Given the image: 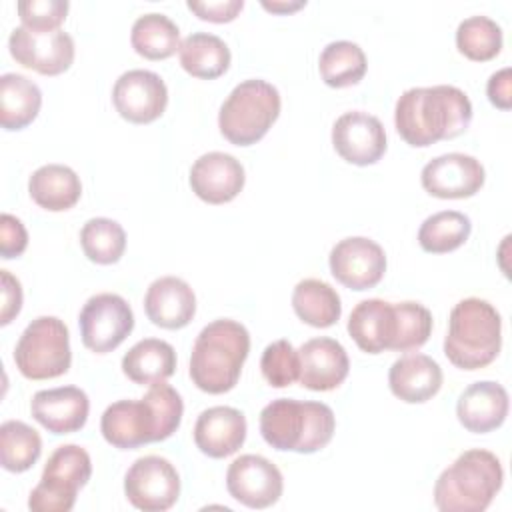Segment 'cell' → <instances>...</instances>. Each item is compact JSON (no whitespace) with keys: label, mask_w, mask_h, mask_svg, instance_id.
<instances>
[{"label":"cell","mask_w":512,"mask_h":512,"mask_svg":"<svg viewBox=\"0 0 512 512\" xmlns=\"http://www.w3.org/2000/svg\"><path fill=\"white\" fill-rule=\"evenodd\" d=\"M472 122V102L456 86L438 84L408 88L396 102L394 124L402 140L426 148L466 132Z\"/></svg>","instance_id":"6da1fadb"},{"label":"cell","mask_w":512,"mask_h":512,"mask_svg":"<svg viewBox=\"0 0 512 512\" xmlns=\"http://www.w3.org/2000/svg\"><path fill=\"white\" fill-rule=\"evenodd\" d=\"M250 352L248 330L230 318L210 322L200 330L190 354V378L208 394L232 390Z\"/></svg>","instance_id":"7a4b0ae2"},{"label":"cell","mask_w":512,"mask_h":512,"mask_svg":"<svg viewBox=\"0 0 512 512\" xmlns=\"http://www.w3.org/2000/svg\"><path fill=\"white\" fill-rule=\"evenodd\" d=\"M336 418L328 404L276 398L260 412V434L276 450L312 454L334 436Z\"/></svg>","instance_id":"3957f363"},{"label":"cell","mask_w":512,"mask_h":512,"mask_svg":"<svg viewBox=\"0 0 512 512\" xmlns=\"http://www.w3.org/2000/svg\"><path fill=\"white\" fill-rule=\"evenodd\" d=\"M504 470L496 454L472 448L442 470L434 484V504L442 512H482L502 488Z\"/></svg>","instance_id":"277c9868"},{"label":"cell","mask_w":512,"mask_h":512,"mask_svg":"<svg viewBox=\"0 0 512 512\" xmlns=\"http://www.w3.org/2000/svg\"><path fill=\"white\" fill-rule=\"evenodd\" d=\"M500 346L502 320L488 300L464 298L452 308L444 338V354L456 368H484L496 360Z\"/></svg>","instance_id":"5b68a950"},{"label":"cell","mask_w":512,"mask_h":512,"mask_svg":"<svg viewBox=\"0 0 512 512\" xmlns=\"http://www.w3.org/2000/svg\"><path fill=\"white\" fill-rule=\"evenodd\" d=\"M280 92L266 80L250 78L234 86L218 112V128L234 146H250L266 136L280 114Z\"/></svg>","instance_id":"8992f818"},{"label":"cell","mask_w":512,"mask_h":512,"mask_svg":"<svg viewBox=\"0 0 512 512\" xmlns=\"http://www.w3.org/2000/svg\"><path fill=\"white\" fill-rule=\"evenodd\" d=\"M14 362L28 380H48L66 374L72 362L66 324L56 316L32 320L16 342Z\"/></svg>","instance_id":"52a82bcc"},{"label":"cell","mask_w":512,"mask_h":512,"mask_svg":"<svg viewBox=\"0 0 512 512\" xmlns=\"http://www.w3.org/2000/svg\"><path fill=\"white\" fill-rule=\"evenodd\" d=\"M92 476L90 454L78 444L58 446L44 470L38 486L30 492L28 508L34 512H68L76 494Z\"/></svg>","instance_id":"ba28073f"},{"label":"cell","mask_w":512,"mask_h":512,"mask_svg":"<svg viewBox=\"0 0 512 512\" xmlns=\"http://www.w3.org/2000/svg\"><path fill=\"white\" fill-rule=\"evenodd\" d=\"M78 324L82 344L96 354H106L130 336L134 328V314L122 296L102 292L86 300L80 310Z\"/></svg>","instance_id":"9c48e42d"},{"label":"cell","mask_w":512,"mask_h":512,"mask_svg":"<svg viewBox=\"0 0 512 512\" xmlns=\"http://www.w3.org/2000/svg\"><path fill=\"white\" fill-rule=\"evenodd\" d=\"M124 494L138 510L164 512L180 496V476L170 460L154 454L142 456L124 476Z\"/></svg>","instance_id":"30bf717a"},{"label":"cell","mask_w":512,"mask_h":512,"mask_svg":"<svg viewBox=\"0 0 512 512\" xmlns=\"http://www.w3.org/2000/svg\"><path fill=\"white\" fill-rule=\"evenodd\" d=\"M12 58L44 76L66 72L74 62V40L64 30H32L18 26L8 38Z\"/></svg>","instance_id":"8fae6325"},{"label":"cell","mask_w":512,"mask_h":512,"mask_svg":"<svg viewBox=\"0 0 512 512\" xmlns=\"http://www.w3.org/2000/svg\"><path fill=\"white\" fill-rule=\"evenodd\" d=\"M226 488L240 504L262 510L280 500L284 480L278 466L268 458L242 454L228 466Z\"/></svg>","instance_id":"7c38bea8"},{"label":"cell","mask_w":512,"mask_h":512,"mask_svg":"<svg viewBox=\"0 0 512 512\" xmlns=\"http://www.w3.org/2000/svg\"><path fill=\"white\" fill-rule=\"evenodd\" d=\"M112 102L124 120L150 124L164 114L168 88L156 72L136 68L120 74L112 88Z\"/></svg>","instance_id":"4fadbf2b"},{"label":"cell","mask_w":512,"mask_h":512,"mask_svg":"<svg viewBox=\"0 0 512 512\" xmlns=\"http://www.w3.org/2000/svg\"><path fill=\"white\" fill-rule=\"evenodd\" d=\"M332 276L352 290L374 288L386 272V254L382 246L364 236H350L340 240L330 250Z\"/></svg>","instance_id":"5bb4252c"},{"label":"cell","mask_w":512,"mask_h":512,"mask_svg":"<svg viewBox=\"0 0 512 512\" xmlns=\"http://www.w3.org/2000/svg\"><path fill=\"white\" fill-rule=\"evenodd\" d=\"M486 172L480 160L462 152L432 158L420 174L422 188L436 198H470L484 184Z\"/></svg>","instance_id":"9a60e30c"},{"label":"cell","mask_w":512,"mask_h":512,"mask_svg":"<svg viewBox=\"0 0 512 512\" xmlns=\"http://www.w3.org/2000/svg\"><path fill=\"white\" fill-rule=\"evenodd\" d=\"M332 144L338 156L356 166L378 162L386 152L382 122L362 110L344 112L332 126Z\"/></svg>","instance_id":"2e32d148"},{"label":"cell","mask_w":512,"mask_h":512,"mask_svg":"<svg viewBox=\"0 0 512 512\" xmlns=\"http://www.w3.org/2000/svg\"><path fill=\"white\" fill-rule=\"evenodd\" d=\"M100 430L104 440L120 450H134L142 444L160 442L156 414L144 398L110 404L100 418Z\"/></svg>","instance_id":"e0dca14e"},{"label":"cell","mask_w":512,"mask_h":512,"mask_svg":"<svg viewBox=\"0 0 512 512\" xmlns=\"http://www.w3.org/2000/svg\"><path fill=\"white\" fill-rule=\"evenodd\" d=\"M244 168L240 160L226 152L202 154L190 168L192 192L208 204L234 200L244 188Z\"/></svg>","instance_id":"ac0fdd59"},{"label":"cell","mask_w":512,"mask_h":512,"mask_svg":"<svg viewBox=\"0 0 512 512\" xmlns=\"http://www.w3.org/2000/svg\"><path fill=\"white\" fill-rule=\"evenodd\" d=\"M300 356V384L314 392H328L338 388L350 370V360L344 346L328 336L312 338L298 350Z\"/></svg>","instance_id":"d6986e66"},{"label":"cell","mask_w":512,"mask_h":512,"mask_svg":"<svg viewBox=\"0 0 512 512\" xmlns=\"http://www.w3.org/2000/svg\"><path fill=\"white\" fill-rule=\"evenodd\" d=\"M32 418L52 434H72L80 430L90 412V400L78 386L40 390L30 402Z\"/></svg>","instance_id":"ffe728a7"},{"label":"cell","mask_w":512,"mask_h":512,"mask_svg":"<svg viewBox=\"0 0 512 512\" xmlns=\"http://www.w3.org/2000/svg\"><path fill=\"white\" fill-rule=\"evenodd\" d=\"M144 310L152 324L178 330L190 324L196 314V296L188 282L176 276L154 280L144 296Z\"/></svg>","instance_id":"44dd1931"},{"label":"cell","mask_w":512,"mask_h":512,"mask_svg":"<svg viewBox=\"0 0 512 512\" xmlns=\"http://www.w3.org/2000/svg\"><path fill=\"white\" fill-rule=\"evenodd\" d=\"M508 392L502 384L482 380L470 384L458 398L456 416L460 424L474 434H486L500 428L508 416Z\"/></svg>","instance_id":"7402d4cb"},{"label":"cell","mask_w":512,"mask_h":512,"mask_svg":"<svg viewBox=\"0 0 512 512\" xmlns=\"http://www.w3.org/2000/svg\"><path fill=\"white\" fill-rule=\"evenodd\" d=\"M246 418L232 406H212L194 424V442L210 458H226L246 440Z\"/></svg>","instance_id":"603a6c76"},{"label":"cell","mask_w":512,"mask_h":512,"mask_svg":"<svg viewBox=\"0 0 512 512\" xmlns=\"http://www.w3.org/2000/svg\"><path fill=\"white\" fill-rule=\"evenodd\" d=\"M348 332L356 346L368 354L390 350L396 336L394 304L380 298L358 302L350 312Z\"/></svg>","instance_id":"cb8c5ba5"},{"label":"cell","mask_w":512,"mask_h":512,"mask_svg":"<svg viewBox=\"0 0 512 512\" xmlns=\"http://www.w3.org/2000/svg\"><path fill=\"white\" fill-rule=\"evenodd\" d=\"M388 384L392 394L402 402L422 404L438 394L442 386V368L426 354H406L390 366Z\"/></svg>","instance_id":"d4e9b609"},{"label":"cell","mask_w":512,"mask_h":512,"mask_svg":"<svg viewBox=\"0 0 512 512\" xmlns=\"http://www.w3.org/2000/svg\"><path fill=\"white\" fill-rule=\"evenodd\" d=\"M28 192L40 208L62 212L80 200L82 184L70 166L46 164L32 172L28 180Z\"/></svg>","instance_id":"484cf974"},{"label":"cell","mask_w":512,"mask_h":512,"mask_svg":"<svg viewBox=\"0 0 512 512\" xmlns=\"http://www.w3.org/2000/svg\"><path fill=\"white\" fill-rule=\"evenodd\" d=\"M176 370L174 348L158 338L136 342L122 358V372L136 384H156L170 378Z\"/></svg>","instance_id":"4316f807"},{"label":"cell","mask_w":512,"mask_h":512,"mask_svg":"<svg viewBox=\"0 0 512 512\" xmlns=\"http://www.w3.org/2000/svg\"><path fill=\"white\" fill-rule=\"evenodd\" d=\"M42 92L26 76L8 72L0 78V122L4 130L26 128L40 112Z\"/></svg>","instance_id":"83f0119b"},{"label":"cell","mask_w":512,"mask_h":512,"mask_svg":"<svg viewBox=\"0 0 512 512\" xmlns=\"http://www.w3.org/2000/svg\"><path fill=\"white\" fill-rule=\"evenodd\" d=\"M182 68L202 80H214L222 76L230 66V48L226 42L208 32H194L180 42L178 48Z\"/></svg>","instance_id":"f1b7e54d"},{"label":"cell","mask_w":512,"mask_h":512,"mask_svg":"<svg viewBox=\"0 0 512 512\" xmlns=\"http://www.w3.org/2000/svg\"><path fill=\"white\" fill-rule=\"evenodd\" d=\"M292 308L302 322L314 328H328L336 324L342 314L338 292L318 278H306L294 286Z\"/></svg>","instance_id":"f546056e"},{"label":"cell","mask_w":512,"mask_h":512,"mask_svg":"<svg viewBox=\"0 0 512 512\" xmlns=\"http://www.w3.org/2000/svg\"><path fill=\"white\" fill-rule=\"evenodd\" d=\"M366 54L350 40H336L324 46L318 58V70L324 84L332 88H346L358 84L366 74Z\"/></svg>","instance_id":"4dcf8cb0"},{"label":"cell","mask_w":512,"mask_h":512,"mask_svg":"<svg viewBox=\"0 0 512 512\" xmlns=\"http://www.w3.org/2000/svg\"><path fill=\"white\" fill-rule=\"evenodd\" d=\"M130 42L140 56L148 60H164L180 48V30L166 14L150 12L136 18Z\"/></svg>","instance_id":"1f68e13d"},{"label":"cell","mask_w":512,"mask_h":512,"mask_svg":"<svg viewBox=\"0 0 512 512\" xmlns=\"http://www.w3.org/2000/svg\"><path fill=\"white\" fill-rule=\"evenodd\" d=\"M472 232V222L458 210H442L428 216L418 230V244L424 252L446 254L460 248Z\"/></svg>","instance_id":"d6a6232c"},{"label":"cell","mask_w":512,"mask_h":512,"mask_svg":"<svg viewBox=\"0 0 512 512\" xmlns=\"http://www.w3.org/2000/svg\"><path fill=\"white\" fill-rule=\"evenodd\" d=\"M42 452L40 434L22 420H6L0 426V462L8 472L30 470Z\"/></svg>","instance_id":"836d02e7"},{"label":"cell","mask_w":512,"mask_h":512,"mask_svg":"<svg viewBox=\"0 0 512 512\" xmlns=\"http://www.w3.org/2000/svg\"><path fill=\"white\" fill-rule=\"evenodd\" d=\"M80 246L88 260L96 264H114L126 248L124 228L110 218H90L80 230Z\"/></svg>","instance_id":"e575fe53"},{"label":"cell","mask_w":512,"mask_h":512,"mask_svg":"<svg viewBox=\"0 0 512 512\" xmlns=\"http://www.w3.org/2000/svg\"><path fill=\"white\" fill-rule=\"evenodd\" d=\"M456 46L474 62H486L502 50V28L488 16H470L458 24Z\"/></svg>","instance_id":"d590c367"},{"label":"cell","mask_w":512,"mask_h":512,"mask_svg":"<svg viewBox=\"0 0 512 512\" xmlns=\"http://www.w3.org/2000/svg\"><path fill=\"white\" fill-rule=\"evenodd\" d=\"M396 336L390 350L408 352L424 346L432 334V314L420 302H396Z\"/></svg>","instance_id":"8d00e7d4"},{"label":"cell","mask_w":512,"mask_h":512,"mask_svg":"<svg viewBox=\"0 0 512 512\" xmlns=\"http://www.w3.org/2000/svg\"><path fill=\"white\" fill-rule=\"evenodd\" d=\"M264 380L274 388H286L300 378V356L288 340L268 344L260 358Z\"/></svg>","instance_id":"74e56055"},{"label":"cell","mask_w":512,"mask_h":512,"mask_svg":"<svg viewBox=\"0 0 512 512\" xmlns=\"http://www.w3.org/2000/svg\"><path fill=\"white\" fill-rule=\"evenodd\" d=\"M142 398L152 406V410L156 414L160 440L170 438L178 430L180 420H182V412H184L182 396L176 392V388H172L164 380V382L150 384V390Z\"/></svg>","instance_id":"f35d334b"},{"label":"cell","mask_w":512,"mask_h":512,"mask_svg":"<svg viewBox=\"0 0 512 512\" xmlns=\"http://www.w3.org/2000/svg\"><path fill=\"white\" fill-rule=\"evenodd\" d=\"M66 0H22L18 2V16L22 26L32 30H58L66 20Z\"/></svg>","instance_id":"ab89813d"},{"label":"cell","mask_w":512,"mask_h":512,"mask_svg":"<svg viewBox=\"0 0 512 512\" xmlns=\"http://www.w3.org/2000/svg\"><path fill=\"white\" fill-rule=\"evenodd\" d=\"M28 246V232L24 228V224L4 212L2 218H0V254L4 260H10V258H18Z\"/></svg>","instance_id":"60d3db41"},{"label":"cell","mask_w":512,"mask_h":512,"mask_svg":"<svg viewBox=\"0 0 512 512\" xmlns=\"http://www.w3.org/2000/svg\"><path fill=\"white\" fill-rule=\"evenodd\" d=\"M188 8L200 18L208 22H230L244 8L242 0H216V2H192L188 0Z\"/></svg>","instance_id":"b9f144b4"},{"label":"cell","mask_w":512,"mask_h":512,"mask_svg":"<svg viewBox=\"0 0 512 512\" xmlns=\"http://www.w3.org/2000/svg\"><path fill=\"white\" fill-rule=\"evenodd\" d=\"M2 276V312H0V324H10L20 308H22V286L18 278H14L8 270H0Z\"/></svg>","instance_id":"7bdbcfd3"},{"label":"cell","mask_w":512,"mask_h":512,"mask_svg":"<svg viewBox=\"0 0 512 512\" xmlns=\"http://www.w3.org/2000/svg\"><path fill=\"white\" fill-rule=\"evenodd\" d=\"M512 70L506 66L498 72H494L486 84V94H488V100L492 102V106L500 108V110H510L512 106V92H510V78Z\"/></svg>","instance_id":"ee69618b"},{"label":"cell","mask_w":512,"mask_h":512,"mask_svg":"<svg viewBox=\"0 0 512 512\" xmlns=\"http://www.w3.org/2000/svg\"><path fill=\"white\" fill-rule=\"evenodd\" d=\"M262 6L270 12H276V14H286V12H294L302 6H306V2H262Z\"/></svg>","instance_id":"f6af8a7d"}]
</instances>
